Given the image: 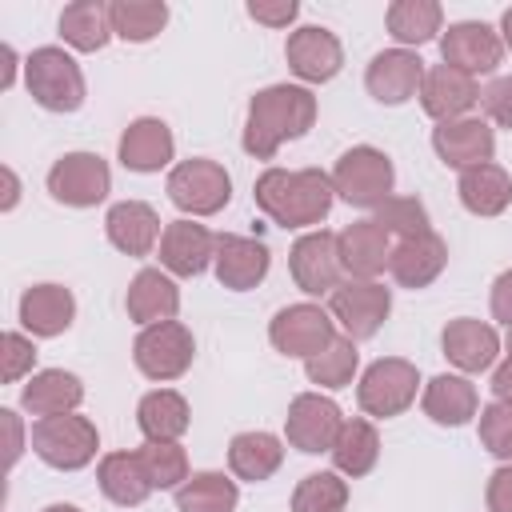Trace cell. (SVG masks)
I'll use <instances>...</instances> for the list:
<instances>
[{
    "mask_svg": "<svg viewBox=\"0 0 512 512\" xmlns=\"http://www.w3.org/2000/svg\"><path fill=\"white\" fill-rule=\"evenodd\" d=\"M256 208L280 228H312L332 212L336 188L320 168H268L256 176Z\"/></svg>",
    "mask_w": 512,
    "mask_h": 512,
    "instance_id": "1",
    "label": "cell"
},
{
    "mask_svg": "<svg viewBox=\"0 0 512 512\" xmlns=\"http://www.w3.org/2000/svg\"><path fill=\"white\" fill-rule=\"evenodd\" d=\"M316 124V96L304 84H272L260 88L248 104L244 120V152L256 160H272L280 144L300 140Z\"/></svg>",
    "mask_w": 512,
    "mask_h": 512,
    "instance_id": "2",
    "label": "cell"
},
{
    "mask_svg": "<svg viewBox=\"0 0 512 512\" xmlns=\"http://www.w3.org/2000/svg\"><path fill=\"white\" fill-rule=\"evenodd\" d=\"M24 84H28L32 100L44 112H60L64 116V112H76L84 104V72L56 44H44L24 60Z\"/></svg>",
    "mask_w": 512,
    "mask_h": 512,
    "instance_id": "3",
    "label": "cell"
},
{
    "mask_svg": "<svg viewBox=\"0 0 512 512\" xmlns=\"http://www.w3.org/2000/svg\"><path fill=\"white\" fill-rule=\"evenodd\" d=\"M392 184H396V168L392 160L372 148V144H356L348 148L336 168H332V188L340 200H348L352 208H380L388 196H392Z\"/></svg>",
    "mask_w": 512,
    "mask_h": 512,
    "instance_id": "4",
    "label": "cell"
},
{
    "mask_svg": "<svg viewBox=\"0 0 512 512\" xmlns=\"http://www.w3.org/2000/svg\"><path fill=\"white\" fill-rule=\"evenodd\" d=\"M96 448H100V432L88 416L64 412V416H44L32 424V452L56 472H76L92 464Z\"/></svg>",
    "mask_w": 512,
    "mask_h": 512,
    "instance_id": "5",
    "label": "cell"
},
{
    "mask_svg": "<svg viewBox=\"0 0 512 512\" xmlns=\"http://www.w3.org/2000/svg\"><path fill=\"white\" fill-rule=\"evenodd\" d=\"M168 200L184 216H216L232 200V176L224 172V164L204 156L180 160L168 172Z\"/></svg>",
    "mask_w": 512,
    "mask_h": 512,
    "instance_id": "6",
    "label": "cell"
},
{
    "mask_svg": "<svg viewBox=\"0 0 512 512\" xmlns=\"http://www.w3.org/2000/svg\"><path fill=\"white\" fill-rule=\"evenodd\" d=\"M132 360L148 380H180L196 360V340L180 320L148 324L132 344Z\"/></svg>",
    "mask_w": 512,
    "mask_h": 512,
    "instance_id": "7",
    "label": "cell"
},
{
    "mask_svg": "<svg viewBox=\"0 0 512 512\" xmlns=\"http://www.w3.org/2000/svg\"><path fill=\"white\" fill-rule=\"evenodd\" d=\"M268 340H272V348L280 356L312 360V356H320L336 340V320L320 304H288V308H280L272 316Z\"/></svg>",
    "mask_w": 512,
    "mask_h": 512,
    "instance_id": "8",
    "label": "cell"
},
{
    "mask_svg": "<svg viewBox=\"0 0 512 512\" xmlns=\"http://www.w3.org/2000/svg\"><path fill=\"white\" fill-rule=\"evenodd\" d=\"M416 388H420L416 364H408L400 356H384V360L364 368V376L356 384V400L368 416L388 420V416H400L416 400Z\"/></svg>",
    "mask_w": 512,
    "mask_h": 512,
    "instance_id": "9",
    "label": "cell"
},
{
    "mask_svg": "<svg viewBox=\"0 0 512 512\" xmlns=\"http://www.w3.org/2000/svg\"><path fill=\"white\" fill-rule=\"evenodd\" d=\"M48 192L56 204L68 208H96L112 192V172L108 160L96 152H64L48 168Z\"/></svg>",
    "mask_w": 512,
    "mask_h": 512,
    "instance_id": "10",
    "label": "cell"
},
{
    "mask_svg": "<svg viewBox=\"0 0 512 512\" xmlns=\"http://www.w3.org/2000/svg\"><path fill=\"white\" fill-rule=\"evenodd\" d=\"M328 312L348 340H372L392 312V292L376 280H340V288L328 296Z\"/></svg>",
    "mask_w": 512,
    "mask_h": 512,
    "instance_id": "11",
    "label": "cell"
},
{
    "mask_svg": "<svg viewBox=\"0 0 512 512\" xmlns=\"http://www.w3.org/2000/svg\"><path fill=\"white\" fill-rule=\"evenodd\" d=\"M340 428H344L340 404L328 400V396H320V392H300V396L288 404L284 436H288L292 448H300V452H308V456L332 452Z\"/></svg>",
    "mask_w": 512,
    "mask_h": 512,
    "instance_id": "12",
    "label": "cell"
},
{
    "mask_svg": "<svg viewBox=\"0 0 512 512\" xmlns=\"http://www.w3.org/2000/svg\"><path fill=\"white\" fill-rule=\"evenodd\" d=\"M288 272L296 280L300 292L308 296H332L340 288V252H336V236L332 232H304L292 252H288Z\"/></svg>",
    "mask_w": 512,
    "mask_h": 512,
    "instance_id": "13",
    "label": "cell"
},
{
    "mask_svg": "<svg viewBox=\"0 0 512 512\" xmlns=\"http://www.w3.org/2000/svg\"><path fill=\"white\" fill-rule=\"evenodd\" d=\"M440 56H444V64H452L468 76H488V72H496L500 56H504V40L484 20H460V24L444 28Z\"/></svg>",
    "mask_w": 512,
    "mask_h": 512,
    "instance_id": "14",
    "label": "cell"
},
{
    "mask_svg": "<svg viewBox=\"0 0 512 512\" xmlns=\"http://www.w3.org/2000/svg\"><path fill=\"white\" fill-rule=\"evenodd\" d=\"M284 60L304 84H328L344 64V48H340L336 32H328L320 24H304V28L288 32Z\"/></svg>",
    "mask_w": 512,
    "mask_h": 512,
    "instance_id": "15",
    "label": "cell"
},
{
    "mask_svg": "<svg viewBox=\"0 0 512 512\" xmlns=\"http://www.w3.org/2000/svg\"><path fill=\"white\" fill-rule=\"evenodd\" d=\"M424 60L408 48H384L372 56L368 72H364V88L372 100L380 104H404L412 96H420V84H424Z\"/></svg>",
    "mask_w": 512,
    "mask_h": 512,
    "instance_id": "16",
    "label": "cell"
},
{
    "mask_svg": "<svg viewBox=\"0 0 512 512\" xmlns=\"http://www.w3.org/2000/svg\"><path fill=\"white\" fill-rule=\"evenodd\" d=\"M432 148L448 168H476V164H492L496 152V136L488 128V120L480 116H460V120H444L432 128Z\"/></svg>",
    "mask_w": 512,
    "mask_h": 512,
    "instance_id": "17",
    "label": "cell"
},
{
    "mask_svg": "<svg viewBox=\"0 0 512 512\" xmlns=\"http://www.w3.org/2000/svg\"><path fill=\"white\" fill-rule=\"evenodd\" d=\"M420 104L440 124L444 120H460L480 104V84H476V76H468V72H460L452 64H436V68L424 72Z\"/></svg>",
    "mask_w": 512,
    "mask_h": 512,
    "instance_id": "18",
    "label": "cell"
},
{
    "mask_svg": "<svg viewBox=\"0 0 512 512\" xmlns=\"http://www.w3.org/2000/svg\"><path fill=\"white\" fill-rule=\"evenodd\" d=\"M336 252L348 280H376L388 268L392 240L376 220H352L348 228L336 232Z\"/></svg>",
    "mask_w": 512,
    "mask_h": 512,
    "instance_id": "19",
    "label": "cell"
},
{
    "mask_svg": "<svg viewBox=\"0 0 512 512\" xmlns=\"http://www.w3.org/2000/svg\"><path fill=\"white\" fill-rule=\"evenodd\" d=\"M268 264H272V256H268V244L264 240L232 236V232L228 236H216V260H212V268H216V280L224 288H232V292L256 288L268 276Z\"/></svg>",
    "mask_w": 512,
    "mask_h": 512,
    "instance_id": "20",
    "label": "cell"
},
{
    "mask_svg": "<svg viewBox=\"0 0 512 512\" xmlns=\"http://www.w3.org/2000/svg\"><path fill=\"white\" fill-rule=\"evenodd\" d=\"M216 260V236L204 224L172 220L160 236V268L172 276H200Z\"/></svg>",
    "mask_w": 512,
    "mask_h": 512,
    "instance_id": "21",
    "label": "cell"
},
{
    "mask_svg": "<svg viewBox=\"0 0 512 512\" xmlns=\"http://www.w3.org/2000/svg\"><path fill=\"white\" fill-rule=\"evenodd\" d=\"M448 264V244L444 236L436 232H424V236H412V240H400L392 244V256H388V272L400 288H428Z\"/></svg>",
    "mask_w": 512,
    "mask_h": 512,
    "instance_id": "22",
    "label": "cell"
},
{
    "mask_svg": "<svg viewBox=\"0 0 512 512\" xmlns=\"http://www.w3.org/2000/svg\"><path fill=\"white\" fill-rule=\"evenodd\" d=\"M104 232H108V244L124 256H148L156 248V240L164 236L160 232V216L152 204L144 200H120L108 208L104 216Z\"/></svg>",
    "mask_w": 512,
    "mask_h": 512,
    "instance_id": "23",
    "label": "cell"
},
{
    "mask_svg": "<svg viewBox=\"0 0 512 512\" xmlns=\"http://www.w3.org/2000/svg\"><path fill=\"white\" fill-rule=\"evenodd\" d=\"M176 140L172 128L156 116H140L120 132V164L128 172H160L172 164Z\"/></svg>",
    "mask_w": 512,
    "mask_h": 512,
    "instance_id": "24",
    "label": "cell"
},
{
    "mask_svg": "<svg viewBox=\"0 0 512 512\" xmlns=\"http://www.w3.org/2000/svg\"><path fill=\"white\" fill-rule=\"evenodd\" d=\"M16 312H20L24 332L48 340V336H60V332L72 328V320H76V300H72V292H68L64 284H32V288H24Z\"/></svg>",
    "mask_w": 512,
    "mask_h": 512,
    "instance_id": "25",
    "label": "cell"
},
{
    "mask_svg": "<svg viewBox=\"0 0 512 512\" xmlns=\"http://www.w3.org/2000/svg\"><path fill=\"white\" fill-rule=\"evenodd\" d=\"M440 344H444V356H448L460 372H488V368L496 364V352H500L496 328L484 324V320H472V316L448 320Z\"/></svg>",
    "mask_w": 512,
    "mask_h": 512,
    "instance_id": "26",
    "label": "cell"
},
{
    "mask_svg": "<svg viewBox=\"0 0 512 512\" xmlns=\"http://www.w3.org/2000/svg\"><path fill=\"white\" fill-rule=\"evenodd\" d=\"M84 400V384L76 372H64V368H44V372H32L28 384L20 388V408L32 412V416H64V412H76Z\"/></svg>",
    "mask_w": 512,
    "mask_h": 512,
    "instance_id": "27",
    "label": "cell"
},
{
    "mask_svg": "<svg viewBox=\"0 0 512 512\" xmlns=\"http://www.w3.org/2000/svg\"><path fill=\"white\" fill-rule=\"evenodd\" d=\"M124 308L136 324H164L180 312V288L172 284L168 272L160 268H140L128 284V296H124Z\"/></svg>",
    "mask_w": 512,
    "mask_h": 512,
    "instance_id": "28",
    "label": "cell"
},
{
    "mask_svg": "<svg viewBox=\"0 0 512 512\" xmlns=\"http://www.w3.org/2000/svg\"><path fill=\"white\" fill-rule=\"evenodd\" d=\"M420 408L432 424L440 428H460L476 416L480 408V396H476V384L468 376H432L424 384V396H420Z\"/></svg>",
    "mask_w": 512,
    "mask_h": 512,
    "instance_id": "29",
    "label": "cell"
},
{
    "mask_svg": "<svg viewBox=\"0 0 512 512\" xmlns=\"http://www.w3.org/2000/svg\"><path fill=\"white\" fill-rule=\"evenodd\" d=\"M136 424L144 432L148 444H176L188 424H192V412H188V400L172 388H156L148 392L140 404H136Z\"/></svg>",
    "mask_w": 512,
    "mask_h": 512,
    "instance_id": "30",
    "label": "cell"
},
{
    "mask_svg": "<svg viewBox=\"0 0 512 512\" xmlns=\"http://www.w3.org/2000/svg\"><path fill=\"white\" fill-rule=\"evenodd\" d=\"M96 480H100V492L120 508H136L156 492L140 452H108L96 468Z\"/></svg>",
    "mask_w": 512,
    "mask_h": 512,
    "instance_id": "31",
    "label": "cell"
},
{
    "mask_svg": "<svg viewBox=\"0 0 512 512\" xmlns=\"http://www.w3.org/2000/svg\"><path fill=\"white\" fill-rule=\"evenodd\" d=\"M456 192L472 216H500L512 204V176L500 164H476V168L460 172Z\"/></svg>",
    "mask_w": 512,
    "mask_h": 512,
    "instance_id": "32",
    "label": "cell"
},
{
    "mask_svg": "<svg viewBox=\"0 0 512 512\" xmlns=\"http://www.w3.org/2000/svg\"><path fill=\"white\" fill-rule=\"evenodd\" d=\"M328 456H332L340 476H352V480L368 476L376 468V460H380V432H376V424L364 420V416L344 420V428H340V436H336Z\"/></svg>",
    "mask_w": 512,
    "mask_h": 512,
    "instance_id": "33",
    "label": "cell"
},
{
    "mask_svg": "<svg viewBox=\"0 0 512 512\" xmlns=\"http://www.w3.org/2000/svg\"><path fill=\"white\" fill-rule=\"evenodd\" d=\"M284 464V444L272 432H240L228 444V468L236 480L260 484Z\"/></svg>",
    "mask_w": 512,
    "mask_h": 512,
    "instance_id": "34",
    "label": "cell"
},
{
    "mask_svg": "<svg viewBox=\"0 0 512 512\" xmlns=\"http://www.w3.org/2000/svg\"><path fill=\"white\" fill-rule=\"evenodd\" d=\"M388 36L396 44H428L436 40V32H444V8L436 0H396L388 4Z\"/></svg>",
    "mask_w": 512,
    "mask_h": 512,
    "instance_id": "35",
    "label": "cell"
},
{
    "mask_svg": "<svg viewBox=\"0 0 512 512\" xmlns=\"http://www.w3.org/2000/svg\"><path fill=\"white\" fill-rule=\"evenodd\" d=\"M60 36L76 52H100L112 40L108 4H100V0H76V4H68L60 12Z\"/></svg>",
    "mask_w": 512,
    "mask_h": 512,
    "instance_id": "36",
    "label": "cell"
},
{
    "mask_svg": "<svg viewBox=\"0 0 512 512\" xmlns=\"http://www.w3.org/2000/svg\"><path fill=\"white\" fill-rule=\"evenodd\" d=\"M108 20H112V36H120L128 44H148L164 32L168 4L164 0H112Z\"/></svg>",
    "mask_w": 512,
    "mask_h": 512,
    "instance_id": "37",
    "label": "cell"
},
{
    "mask_svg": "<svg viewBox=\"0 0 512 512\" xmlns=\"http://www.w3.org/2000/svg\"><path fill=\"white\" fill-rule=\"evenodd\" d=\"M240 504V488L224 472H192L176 488V512H232Z\"/></svg>",
    "mask_w": 512,
    "mask_h": 512,
    "instance_id": "38",
    "label": "cell"
},
{
    "mask_svg": "<svg viewBox=\"0 0 512 512\" xmlns=\"http://www.w3.org/2000/svg\"><path fill=\"white\" fill-rule=\"evenodd\" d=\"M356 368H360V352H356V340H348V336H336L320 356L304 360L308 380L320 388H348Z\"/></svg>",
    "mask_w": 512,
    "mask_h": 512,
    "instance_id": "39",
    "label": "cell"
},
{
    "mask_svg": "<svg viewBox=\"0 0 512 512\" xmlns=\"http://www.w3.org/2000/svg\"><path fill=\"white\" fill-rule=\"evenodd\" d=\"M348 480L340 472H308L292 492V512H344Z\"/></svg>",
    "mask_w": 512,
    "mask_h": 512,
    "instance_id": "40",
    "label": "cell"
},
{
    "mask_svg": "<svg viewBox=\"0 0 512 512\" xmlns=\"http://www.w3.org/2000/svg\"><path fill=\"white\" fill-rule=\"evenodd\" d=\"M372 220H376L388 236H400V240H412V236L432 232V224H428V208H424L416 196H388V200L376 208Z\"/></svg>",
    "mask_w": 512,
    "mask_h": 512,
    "instance_id": "41",
    "label": "cell"
},
{
    "mask_svg": "<svg viewBox=\"0 0 512 512\" xmlns=\"http://www.w3.org/2000/svg\"><path fill=\"white\" fill-rule=\"evenodd\" d=\"M140 460H144V468H148V480H152V488H180L184 480H188V452L180 448V444H148L144 440V448H140Z\"/></svg>",
    "mask_w": 512,
    "mask_h": 512,
    "instance_id": "42",
    "label": "cell"
},
{
    "mask_svg": "<svg viewBox=\"0 0 512 512\" xmlns=\"http://www.w3.org/2000/svg\"><path fill=\"white\" fill-rule=\"evenodd\" d=\"M480 444L496 456V460H504V464H512V404H488V408H480Z\"/></svg>",
    "mask_w": 512,
    "mask_h": 512,
    "instance_id": "43",
    "label": "cell"
},
{
    "mask_svg": "<svg viewBox=\"0 0 512 512\" xmlns=\"http://www.w3.org/2000/svg\"><path fill=\"white\" fill-rule=\"evenodd\" d=\"M36 364V344L24 332H4V380L16 384Z\"/></svg>",
    "mask_w": 512,
    "mask_h": 512,
    "instance_id": "44",
    "label": "cell"
},
{
    "mask_svg": "<svg viewBox=\"0 0 512 512\" xmlns=\"http://www.w3.org/2000/svg\"><path fill=\"white\" fill-rule=\"evenodd\" d=\"M480 104H484V112H488L492 124L512 128V76L492 80V84L480 92Z\"/></svg>",
    "mask_w": 512,
    "mask_h": 512,
    "instance_id": "45",
    "label": "cell"
},
{
    "mask_svg": "<svg viewBox=\"0 0 512 512\" xmlns=\"http://www.w3.org/2000/svg\"><path fill=\"white\" fill-rule=\"evenodd\" d=\"M248 16H252L256 24H268V28H288V24L300 16V4H296V0H276V4L252 0V4H248Z\"/></svg>",
    "mask_w": 512,
    "mask_h": 512,
    "instance_id": "46",
    "label": "cell"
},
{
    "mask_svg": "<svg viewBox=\"0 0 512 512\" xmlns=\"http://www.w3.org/2000/svg\"><path fill=\"white\" fill-rule=\"evenodd\" d=\"M488 512H512V464H500L492 476H488Z\"/></svg>",
    "mask_w": 512,
    "mask_h": 512,
    "instance_id": "47",
    "label": "cell"
},
{
    "mask_svg": "<svg viewBox=\"0 0 512 512\" xmlns=\"http://www.w3.org/2000/svg\"><path fill=\"white\" fill-rule=\"evenodd\" d=\"M492 316L512 328V268L492 280Z\"/></svg>",
    "mask_w": 512,
    "mask_h": 512,
    "instance_id": "48",
    "label": "cell"
},
{
    "mask_svg": "<svg viewBox=\"0 0 512 512\" xmlns=\"http://www.w3.org/2000/svg\"><path fill=\"white\" fill-rule=\"evenodd\" d=\"M0 424H4V432H8V448H4V464L12 468V464L20 460V452H24V428H20V416H16L12 408H0Z\"/></svg>",
    "mask_w": 512,
    "mask_h": 512,
    "instance_id": "49",
    "label": "cell"
},
{
    "mask_svg": "<svg viewBox=\"0 0 512 512\" xmlns=\"http://www.w3.org/2000/svg\"><path fill=\"white\" fill-rule=\"evenodd\" d=\"M492 392L500 404H512V360H504L496 372H492Z\"/></svg>",
    "mask_w": 512,
    "mask_h": 512,
    "instance_id": "50",
    "label": "cell"
},
{
    "mask_svg": "<svg viewBox=\"0 0 512 512\" xmlns=\"http://www.w3.org/2000/svg\"><path fill=\"white\" fill-rule=\"evenodd\" d=\"M16 200H20V180H16V172L12 168H4V212H12L16 208Z\"/></svg>",
    "mask_w": 512,
    "mask_h": 512,
    "instance_id": "51",
    "label": "cell"
},
{
    "mask_svg": "<svg viewBox=\"0 0 512 512\" xmlns=\"http://www.w3.org/2000/svg\"><path fill=\"white\" fill-rule=\"evenodd\" d=\"M0 56H4V72H0V88H12V76H16V52H12V44H4V48H0Z\"/></svg>",
    "mask_w": 512,
    "mask_h": 512,
    "instance_id": "52",
    "label": "cell"
},
{
    "mask_svg": "<svg viewBox=\"0 0 512 512\" xmlns=\"http://www.w3.org/2000/svg\"><path fill=\"white\" fill-rule=\"evenodd\" d=\"M500 40H504V44L512 48V8H508V12L500 16Z\"/></svg>",
    "mask_w": 512,
    "mask_h": 512,
    "instance_id": "53",
    "label": "cell"
},
{
    "mask_svg": "<svg viewBox=\"0 0 512 512\" xmlns=\"http://www.w3.org/2000/svg\"><path fill=\"white\" fill-rule=\"evenodd\" d=\"M44 512H80V508H76V504H48Z\"/></svg>",
    "mask_w": 512,
    "mask_h": 512,
    "instance_id": "54",
    "label": "cell"
},
{
    "mask_svg": "<svg viewBox=\"0 0 512 512\" xmlns=\"http://www.w3.org/2000/svg\"><path fill=\"white\" fill-rule=\"evenodd\" d=\"M504 348H508V360H512V328H508V336H504Z\"/></svg>",
    "mask_w": 512,
    "mask_h": 512,
    "instance_id": "55",
    "label": "cell"
}]
</instances>
